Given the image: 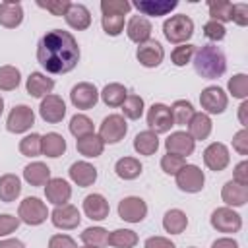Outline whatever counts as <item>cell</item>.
<instances>
[{
	"label": "cell",
	"mask_w": 248,
	"mask_h": 248,
	"mask_svg": "<svg viewBox=\"0 0 248 248\" xmlns=\"http://www.w3.org/2000/svg\"><path fill=\"white\" fill-rule=\"evenodd\" d=\"M132 10V4L126 0H103L101 2V14H122L126 16Z\"/></svg>",
	"instance_id": "50"
},
{
	"label": "cell",
	"mask_w": 248,
	"mask_h": 248,
	"mask_svg": "<svg viewBox=\"0 0 248 248\" xmlns=\"http://www.w3.org/2000/svg\"><path fill=\"white\" fill-rule=\"evenodd\" d=\"M238 27H246L248 25V4H232V19Z\"/></svg>",
	"instance_id": "53"
},
{
	"label": "cell",
	"mask_w": 248,
	"mask_h": 248,
	"mask_svg": "<svg viewBox=\"0 0 248 248\" xmlns=\"http://www.w3.org/2000/svg\"><path fill=\"white\" fill-rule=\"evenodd\" d=\"M23 180L31 186H45L50 180V169L46 163L33 161L23 169Z\"/></svg>",
	"instance_id": "29"
},
{
	"label": "cell",
	"mask_w": 248,
	"mask_h": 248,
	"mask_svg": "<svg viewBox=\"0 0 248 248\" xmlns=\"http://www.w3.org/2000/svg\"><path fill=\"white\" fill-rule=\"evenodd\" d=\"M211 248H238V242L231 236H221L211 244Z\"/></svg>",
	"instance_id": "57"
},
{
	"label": "cell",
	"mask_w": 248,
	"mask_h": 248,
	"mask_svg": "<svg viewBox=\"0 0 248 248\" xmlns=\"http://www.w3.org/2000/svg\"><path fill=\"white\" fill-rule=\"evenodd\" d=\"M33 124H35V112L27 105H16L6 118V130L12 134H23L31 130Z\"/></svg>",
	"instance_id": "9"
},
{
	"label": "cell",
	"mask_w": 248,
	"mask_h": 248,
	"mask_svg": "<svg viewBox=\"0 0 248 248\" xmlns=\"http://www.w3.org/2000/svg\"><path fill=\"white\" fill-rule=\"evenodd\" d=\"M221 200L225 202L227 207H242L248 202V186H242V184H236L234 180H229L221 188Z\"/></svg>",
	"instance_id": "25"
},
{
	"label": "cell",
	"mask_w": 248,
	"mask_h": 248,
	"mask_svg": "<svg viewBox=\"0 0 248 248\" xmlns=\"http://www.w3.org/2000/svg\"><path fill=\"white\" fill-rule=\"evenodd\" d=\"M188 227V217L182 209H169L163 217V229L169 234H180Z\"/></svg>",
	"instance_id": "35"
},
{
	"label": "cell",
	"mask_w": 248,
	"mask_h": 248,
	"mask_svg": "<svg viewBox=\"0 0 248 248\" xmlns=\"http://www.w3.org/2000/svg\"><path fill=\"white\" fill-rule=\"evenodd\" d=\"M19 223H21L19 217L10 215V213H2V215H0V238H4V236H8V234L16 232L17 227H19Z\"/></svg>",
	"instance_id": "51"
},
{
	"label": "cell",
	"mask_w": 248,
	"mask_h": 248,
	"mask_svg": "<svg viewBox=\"0 0 248 248\" xmlns=\"http://www.w3.org/2000/svg\"><path fill=\"white\" fill-rule=\"evenodd\" d=\"M66 147H68L66 145V140L58 132H48V134H45L41 138V153L46 155V157H50V159H56V157L64 155L66 153Z\"/></svg>",
	"instance_id": "28"
},
{
	"label": "cell",
	"mask_w": 248,
	"mask_h": 248,
	"mask_svg": "<svg viewBox=\"0 0 248 248\" xmlns=\"http://www.w3.org/2000/svg\"><path fill=\"white\" fill-rule=\"evenodd\" d=\"M203 163L209 170L213 172H221L229 167L231 163V155H229V147L221 141H213L203 149Z\"/></svg>",
	"instance_id": "14"
},
{
	"label": "cell",
	"mask_w": 248,
	"mask_h": 248,
	"mask_svg": "<svg viewBox=\"0 0 248 248\" xmlns=\"http://www.w3.org/2000/svg\"><path fill=\"white\" fill-rule=\"evenodd\" d=\"M192 62H194L196 74L205 78V79H219L227 72V56L213 43L196 48Z\"/></svg>",
	"instance_id": "2"
},
{
	"label": "cell",
	"mask_w": 248,
	"mask_h": 248,
	"mask_svg": "<svg viewBox=\"0 0 248 248\" xmlns=\"http://www.w3.org/2000/svg\"><path fill=\"white\" fill-rule=\"evenodd\" d=\"M176 6H178V0H138L132 4V8H136L143 17L145 16H151V17L167 16Z\"/></svg>",
	"instance_id": "21"
},
{
	"label": "cell",
	"mask_w": 248,
	"mask_h": 248,
	"mask_svg": "<svg viewBox=\"0 0 248 248\" xmlns=\"http://www.w3.org/2000/svg\"><path fill=\"white\" fill-rule=\"evenodd\" d=\"M41 134H27L19 140V153L23 157H37L41 155Z\"/></svg>",
	"instance_id": "45"
},
{
	"label": "cell",
	"mask_w": 248,
	"mask_h": 248,
	"mask_svg": "<svg viewBox=\"0 0 248 248\" xmlns=\"http://www.w3.org/2000/svg\"><path fill=\"white\" fill-rule=\"evenodd\" d=\"M45 196H46V202H50L54 207L64 205L72 198V186L64 178H50L45 184Z\"/></svg>",
	"instance_id": "18"
},
{
	"label": "cell",
	"mask_w": 248,
	"mask_h": 248,
	"mask_svg": "<svg viewBox=\"0 0 248 248\" xmlns=\"http://www.w3.org/2000/svg\"><path fill=\"white\" fill-rule=\"evenodd\" d=\"M190 248H196V246H190Z\"/></svg>",
	"instance_id": "62"
},
{
	"label": "cell",
	"mask_w": 248,
	"mask_h": 248,
	"mask_svg": "<svg viewBox=\"0 0 248 248\" xmlns=\"http://www.w3.org/2000/svg\"><path fill=\"white\" fill-rule=\"evenodd\" d=\"M213 130V122L209 118V114L205 112H194V116L190 118L188 122V134L194 141H202V140H207L209 134Z\"/></svg>",
	"instance_id": "27"
},
{
	"label": "cell",
	"mask_w": 248,
	"mask_h": 248,
	"mask_svg": "<svg viewBox=\"0 0 248 248\" xmlns=\"http://www.w3.org/2000/svg\"><path fill=\"white\" fill-rule=\"evenodd\" d=\"M143 170V165L136 157H122L114 163V172L122 180H136Z\"/></svg>",
	"instance_id": "33"
},
{
	"label": "cell",
	"mask_w": 248,
	"mask_h": 248,
	"mask_svg": "<svg viewBox=\"0 0 248 248\" xmlns=\"http://www.w3.org/2000/svg\"><path fill=\"white\" fill-rule=\"evenodd\" d=\"M103 31L110 37H118L124 31V16L122 14H103L101 16Z\"/></svg>",
	"instance_id": "44"
},
{
	"label": "cell",
	"mask_w": 248,
	"mask_h": 248,
	"mask_svg": "<svg viewBox=\"0 0 248 248\" xmlns=\"http://www.w3.org/2000/svg\"><path fill=\"white\" fill-rule=\"evenodd\" d=\"M134 149H136L138 155L151 157L159 149V136L155 132H151V130H143V132L136 134V138H134Z\"/></svg>",
	"instance_id": "32"
},
{
	"label": "cell",
	"mask_w": 248,
	"mask_h": 248,
	"mask_svg": "<svg viewBox=\"0 0 248 248\" xmlns=\"http://www.w3.org/2000/svg\"><path fill=\"white\" fill-rule=\"evenodd\" d=\"M99 97H101V101L107 105V107H112V108H116V107H122V103L126 101V97H128V89L122 85V83H107L105 87H103V91L99 93Z\"/></svg>",
	"instance_id": "34"
},
{
	"label": "cell",
	"mask_w": 248,
	"mask_h": 248,
	"mask_svg": "<svg viewBox=\"0 0 248 248\" xmlns=\"http://www.w3.org/2000/svg\"><path fill=\"white\" fill-rule=\"evenodd\" d=\"M39 114L41 118L46 122V124H58L64 120L66 116V103L60 95H46L41 99V105H39Z\"/></svg>",
	"instance_id": "13"
},
{
	"label": "cell",
	"mask_w": 248,
	"mask_h": 248,
	"mask_svg": "<svg viewBox=\"0 0 248 248\" xmlns=\"http://www.w3.org/2000/svg\"><path fill=\"white\" fill-rule=\"evenodd\" d=\"M79 248H99V246H87V244H83V246H79Z\"/></svg>",
	"instance_id": "61"
},
{
	"label": "cell",
	"mask_w": 248,
	"mask_h": 248,
	"mask_svg": "<svg viewBox=\"0 0 248 248\" xmlns=\"http://www.w3.org/2000/svg\"><path fill=\"white\" fill-rule=\"evenodd\" d=\"M118 217L126 223H141L147 217V203L140 196H126L118 203Z\"/></svg>",
	"instance_id": "10"
},
{
	"label": "cell",
	"mask_w": 248,
	"mask_h": 248,
	"mask_svg": "<svg viewBox=\"0 0 248 248\" xmlns=\"http://www.w3.org/2000/svg\"><path fill=\"white\" fill-rule=\"evenodd\" d=\"M50 221L56 229L62 231H72L81 223V213L76 205L72 203H64V205H56L50 213Z\"/></svg>",
	"instance_id": "15"
},
{
	"label": "cell",
	"mask_w": 248,
	"mask_h": 248,
	"mask_svg": "<svg viewBox=\"0 0 248 248\" xmlns=\"http://www.w3.org/2000/svg\"><path fill=\"white\" fill-rule=\"evenodd\" d=\"M120 108H122V116H124V118L138 120V118H141V114H143L145 103H143V99H141L140 95H136V93H128V97H126V101L122 103Z\"/></svg>",
	"instance_id": "40"
},
{
	"label": "cell",
	"mask_w": 248,
	"mask_h": 248,
	"mask_svg": "<svg viewBox=\"0 0 248 248\" xmlns=\"http://www.w3.org/2000/svg\"><path fill=\"white\" fill-rule=\"evenodd\" d=\"M138 234L130 229H114L112 232H108V240L107 244L112 248H134L138 244Z\"/></svg>",
	"instance_id": "36"
},
{
	"label": "cell",
	"mask_w": 248,
	"mask_h": 248,
	"mask_svg": "<svg viewBox=\"0 0 248 248\" xmlns=\"http://www.w3.org/2000/svg\"><path fill=\"white\" fill-rule=\"evenodd\" d=\"M25 89L31 97H37V99H43L46 95L52 93L54 89V79L52 78H46V74L43 72H31L27 81H25Z\"/></svg>",
	"instance_id": "23"
},
{
	"label": "cell",
	"mask_w": 248,
	"mask_h": 248,
	"mask_svg": "<svg viewBox=\"0 0 248 248\" xmlns=\"http://www.w3.org/2000/svg\"><path fill=\"white\" fill-rule=\"evenodd\" d=\"M108 211H110V205L107 202V198L103 194H89L83 198V213L85 217H89L91 221H103L108 217Z\"/></svg>",
	"instance_id": "22"
},
{
	"label": "cell",
	"mask_w": 248,
	"mask_h": 248,
	"mask_svg": "<svg viewBox=\"0 0 248 248\" xmlns=\"http://www.w3.org/2000/svg\"><path fill=\"white\" fill-rule=\"evenodd\" d=\"M68 176L79 188H87V186H93L95 184V180H97V169L91 163H87V161H76V163L70 165Z\"/></svg>",
	"instance_id": "20"
},
{
	"label": "cell",
	"mask_w": 248,
	"mask_h": 248,
	"mask_svg": "<svg viewBox=\"0 0 248 248\" xmlns=\"http://www.w3.org/2000/svg\"><path fill=\"white\" fill-rule=\"evenodd\" d=\"M163 35L172 45H184L194 35V21L186 14H176L165 19L163 23Z\"/></svg>",
	"instance_id": "3"
},
{
	"label": "cell",
	"mask_w": 248,
	"mask_h": 248,
	"mask_svg": "<svg viewBox=\"0 0 248 248\" xmlns=\"http://www.w3.org/2000/svg\"><path fill=\"white\" fill-rule=\"evenodd\" d=\"M207 10H209L211 19L219 21L223 25L232 19V2H229V0H209Z\"/></svg>",
	"instance_id": "38"
},
{
	"label": "cell",
	"mask_w": 248,
	"mask_h": 248,
	"mask_svg": "<svg viewBox=\"0 0 248 248\" xmlns=\"http://www.w3.org/2000/svg\"><path fill=\"white\" fill-rule=\"evenodd\" d=\"M79 45L70 31H46L37 45V62L48 74H68L79 62Z\"/></svg>",
	"instance_id": "1"
},
{
	"label": "cell",
	"mask_w": 248,
	"mask_h": 248,
	"mask_svg": "<svg viewBox=\"0 0 248 248\" xmlns=\"http://www.w3.org/2000/svg\"><path fill=\"white\" fill-rule=\"evenodd\" d=\"M151 31H153L151 21L147 17H143V16H132L128 19V23H126V35L136 45L147 43L151 39Z\"/></svg>",
	"instance_id": "19"
},
{
	"label": "cell",
	"mask_w": 248,
	"mask_h": 248,
	"mask_svg": "<svg viewBox=\"0 0 248 248\" xmlns=\"http://www.w3.org/2000/svg\"><path fill=\"white\" fill-rule=\"evenodd\" d=\"M23 21V6L16 0L0 2V25L6 29H16Z\"/></svg>",
	"instance_id": "26"
},
{
	"label": "cell",
	"mask_w": 248,
	"mask_h": 248,
	"mask_svg": "<svg viewBox=\"0 0 248 248\" xmlns=\"http://www.w3.org/2000/svg\"><path fill=\"white\" fill-rule=\"evenodd\" d=\"M227 89H229V93H231L234 99L244 101V99L248 97V76H246V74H234V76L229 79Z\"/></svg>",
	"instance_id": "46"
},
{
	"label": "cell",
	"mask_w": 248,
	"mask_h": 248,
	"mask_svg": "<svg viewBox=\"0 0 248 248\" xmlns=\"http://www.w3.org/2000/svg\"><path fill=\"white\" fill-rule=\"evenodd\" d=\"M81 242L87 244V246H107V240H108V231L103 229V227H87L81 234H79Z\"/></svg>",
	"instance_id": "42"
},
{
	"label": "cell",
	"mask_w": 248,
	"mask_h": 248,
	"mask_svg": "<svg viewBox=\"0 0 248 248\" xmlns=\"http://www.w3.org/2000/svg\"><path fill=\"white\" fill-rule=\"evenodd\" d=\"M174 180H176L178 190H182V192H186V194H198V192L203 190L205 174H203V170H202L198 165L186 163V165L174 174Z\"/></svg>",
	"instance_id": "5"
},
{
	"label": "cell",
	"mask_w": 248,
	"mask_h": 248,
	"mask_svg": "<svg viewBox=\"0 0 248 248\" xmlns=\"http://www.w3.org/2000/svg\"><path fill=\"white\" fill-rule=\"evenodd\" d=\"M64 21H66L72 29H76V31H85V29H89V25H91V12H89L87 6H83V4L72 2L70 8H68V12L64 14Z\"/></svg>",
	"instance_id": "24"
},
{
	"label": "cell",
	"mask_w": 248,
	"mask_h": 248,
	"mask_svg": "<svg viewBox=\"0 0 248 248\" xmlns=\"http://www.w3.org/2000/svg\"><path fill=\"white\" fill-rule=\"evenodd\" d=\"M76 149H78L79 155H83L87 159H95V157L103 155L105 143L97 134H89V136H83V138L76 140Z\"/></svg>",
	"instance_id": "30"
},
{
	"label": "cell",
	"mask_w": 248,
	"mask_h": 248,
	"mask_svg": "<svg viewBox=\"0 0 248 248\" xmlns=\"http://www.w3.org/2000/svg\"><path fill=\"white\" fill-rule=\"evenodd\" d=\"M194 112L196 110H194L192 103L186 101V99H178V101H174L170 105V114H172L174 126H188V122L194 116Z\"/></svg>",
	"instance_id": "37"
},
{
	"label": "cell",
	"mask_w": 248,
	"mask_h": 248,
	"mask_svg": "<svg viewBox=\"0 0 248 248\" xmlns=\"http://www.w3.org/2000/svg\"><path fill=\"white\" fill-rule=\"evenodd\" d=\"M70 4H72L70 0H46V2L37 0V6H39V8H43V10L50 12V14H52V16H56V17H64V14L68 12Z\"/></svg>",
	"instance_id": "47"
},
{
	"label": "cell",
	"mask_w": 248,
	"mask_h": 248,
	"mask_svg": "<svg viewBox=\"0 0 248 248\" xmlns=\"http://www.w3.org/2000/svg\"><path fill=\"white\" fill-rule=\"evenodd\" d=\"M209 223L215 231L219 232H227V234H232V232H238L242 229V217L232 209V207H217L213 209L211 217H209Z\"/></svg>",
	"instance_id": "7"
},
{
	"label": "cell",
	"mask_w": 248,
	"mask_h": 248,
	"mask_svg": "<svg viewBox=\"0 0 248 248\" xmlns=\"http://www.w3.org/2000/svg\"><path fill=\"white\" fill-rule=\"evenodd\" d=\"M143 248H176V244L167 236H149L143 242Z\"/></svg>",
	"instance_id": "56"
},
{
	"label": "cell",
	"mask_w": 248,
	"mask_h": 248,
	"mask_svg": "<svg viewBox=\"0 0 248 248\" xmlns=\"http://www.w3.org/2000/svg\"><path fill=\"white\" fill-rule=\"evenodd\" d=\"M200 105L205 114H223L229 105V97L219 85H207L200 93Z\"/></svg>",
	"instance_id": "8"
},
{
	"label": "cell",
	"mask_w": 248,
	"mask_h": 248,
	"mask_svg": "<svg viewBox=\"0 0 248 248\" xmlns=\"http://www.w3.org/2000/svg\"><path fill=\"white\" fill-rule=\"evenodd\" d=\"M48 248H78V244L70 234H52L48 238Z\"/></svg>",
	"instance_id": "54"
},
{
	"label": "cell",
	"mask_w": 248,
	"mask_h": 248,
	"mask_svg": "<svg viewBox=\"0 0 248 248\" xmlns=\"http://www.w3.org/2000/svg\"><path fill=\"white\" fill-rule=\"evenodd\" d=\"M203 35H205V37L215 45V43H219V41H223V39H225L227 29H225V25H223V23L209 19L207 23H203Z\"/></svg>",
	"instance_id": "48"
},
{
	"label": "cell",
	"mask_w": 248,
	"mask_h": 248,
	"mask_svg": "<svg viewBox=\"0 0 248 248\" xmlns=\"http://www.w3.org/2000/svg\"><path fill=\"white\" fill-rule=\"evenodd\" d=\"M21 83V74L16 66H0V91H14Z\"/></svg>",
	"instance_id": "41"
},
{
	"label": "cell",
	"mask_w": 248,
	"mask_h": 248,
	"mask_svg": "<svg viewBox=\"0 0 248 248\" xmlns=\"http://www.w3.org/2000/svg\"><path fill=\"white\" fill-rule=\"evenodd\" d=\"M21 194V180L17 174H2L0 176V202L4 203H10V202H16Z\"/></svg>",
	"instance_id": "31"
},
{
	"label": "cell",
	"mask_w": 248,
	"mask_h": 248,
	"mask_svg": "<svg viewBox=\"0 0 248 248\" xmlns=\"http://www.w3.org/2000/svg\"><path fill=\"white\" fill-rule=\"evenodd\" d=\"M136 58L143 68H157L165 58V48H163V45L159 41L149 39L147 43L138 45Z\"/></svg>",
	"instance_id": "17"
},
{
	"label": "cell",
	"mask_w": 248,
	"mask_h": 248,
	"mask_svg": "<svg viewBox=\"0 0 248 248\" xmlns=\"http://www.w3.org/2000/svg\"><path fill=\"white\" fill-rule=\"evenodd\" d=\"M232 180H234L236 184L248 186V161H246V159H242V161L234 167V170H232Z\"/></svg>",
	"instance_id": "55"
},
{
	"label": "cell",
	"mask_w": 248,
	"mask_h": 248,
	"mask_svg": "<svg viewBox=\"0 0 248 248\" xmlns=\"http://www.w3.org/2000/svg\"><path fill=\"white\" fill-rule=\"evenodd\" d=\"M70 101H72V105H74L76 108H79V110H89V108H93V107L97 105V101H99V91H97V87H95L93 83H89V81H79V83H76V85L72 87V91H70Z\"/></svg>",
	"instance_id": "12"
},
{
	"label": "cell",
	"mask_w": 248,
	"mask_h": 248,
	"mask_svg": "<svg viewBox=\"0 0 248 248\" xmlns=\"http://www.w3.org/2000/svg\"><path fill=\"white\" fill-rule=\"evenodd\" d=\"M232 149H234L238 155H242V157L248 155V130H246V128H240V130L232 136Z\"/></svg>",
	"instance_id": "52"
},
{
	"label": "cell",
	"mask_w": 248,
	"mask_h": 248,
	"mask_svg": "<svg viewBox=\"0 0 248 248\" xmlns=\"http://www.w3.org/2000/svg\"><path fill=\"white\" fill-rule=\"evenodd\" d=\"M2 112H4V99H2V95H0V116H2Z\"/></svg>",
	"instance_id": "60"
},
{
	"label": "cell",
	"mask_w": 248,
	"mask_h": 248,
	"mask_svg": "<svg viewBox=\"0 0 248 248\" xmlns=\"http://www.w3.org/2000/svg\"><path fill=\"white\" fill-rule=\"evenodd\" d=\"M238 122H240L242 128L248 126V99H244L238 107Z\"/></svg>",
	"instance_id": "58"
},
{
	"label": "cell",
	"mask_w": 248,
	"mask_h": 248,
	"mask_svg": "<svg viewBox=\"0 0 248 248\" xmlns=\"http://www.w3.org/2000/svg\"><path fill=\"white\" fill-rule=\"evenodd\" d=\"M0 248H25V244L19 238H2Z\"/></svg>",
	"instance_id": "59"
},
{
	"label": "cell",
	"mask_w": 248,
	"mask_h": 248,
	"mask_svg": "<svg viewBox=\"0 0 248 248\" xmlns=\"http://www.w3.org/2000/svg\"><path fill=\"white\" fill-rule=\"evenodd\" d=\"M68 128H70V134H72L76 140H79V138H83V136H89V134H95L93 120H91L89 116H85V114H74V116L70 118Z\"/></svg>",
	"instance_id": "39"
},
{
	"label": "cell",
	"mask_w": 248,
	"mask_h": 248,
	"mask_svg": "<svg viewBox=\"0 0 248 248\" xmlns=\"http://www.w3.org/2000/svg\"><path fill=\"white\" fill-rule=\"evenodd\" d=\"M147 126L157 136L170 132V128L174 126L172 114H170V107H167L163 103H153L149 107V110H147Z\"/></svg>",
	"instance_id": "11"
},
{
	"label": "cell",
	"mask_w": 248,
	"mask_h": 248,
	"mask_svg": "<svg viewBox=\"0 0 248 248\" xmlns=\"http://www.w3.org/2000/svg\"><path fill=\"white\" fill-rule=\"evenodd\" d=\"M196 48H198V46H196V45H190V43H184V45L174 46L172 52H170V62H172L176 68H182V66L190 64L192 58H194V54H196Z\"/></svg>",
	"instance_id": "43"
},
{
	"label": "cell",
	"mask_w": 248,
	"mask_h": 248,
	"mask_svg": "<svg viewBox=\"0 0 248 248\" xmlns=\"http://www.w3.org/2000/svg\"><path fill=\"white\" fill-rule=\"evenodd\" d=\"M128 132V124H126V118L122 114H108L103 118L101 126H99V138L103 140V143H118L124 140Z\"/></svg>",
	"instance_id": "6"
},
{
	"label": "cell",
	"mask_w": 248,
	"mask_h": 248,
	"mask_svg": "<svg viewBox=\"0 0 248 248\" xmlns=\"http://www.w3.org/2000/svg\"><path fill=\"white\" fill-rule=\"evenodd\" d=\"M165 149H167V153H170V155H176V157L186 159L188 155L194 153L196 141L190 138L188 132L178 130V132H170V136L165 140Z\"/></svg>",
	"instance_id": "16"
},
{
	"label": "cell",
	"mask_w": 248,
	"mask_h": 248,
	"mask_svg": "<svg viewBox=\"0 0 248 248\" xmlns=\"http://www.w3.org/2000/svg\"><path fill=\"white\" fill-rule=\"evenodd\" d=\"M184 165H186V159H182V157H176V155H170V153L161 157V170L165 174H172L174 176Z\"/></svg>",
	"instance_id": "49"
},
{
	"label": "cell",
	"mask_w": 248,
	"mask_h": 248,
	"mask_svg": "<svg viewBox=\"0 0 248 248\" xmlns=\"http://www.w3.org/2000/svg\"><path fill=\"white\" fill-rule=\"evenodd\" d=\"M48 209H46V203L41 202L39 198H23L19 202V207H17V217L21 223L29 225V227H37V225H43L48 217Z\"/></svg>",
	"instance_id": "4"
}]
</instances>
